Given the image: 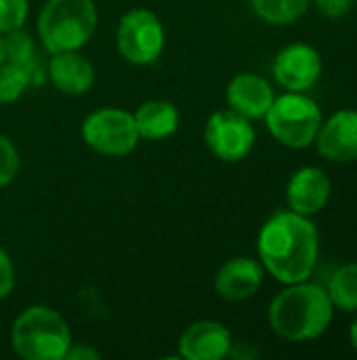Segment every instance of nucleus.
<instances>
[{"label":"nucleus","mask_w":357,"mask_h":360,"mask_svg":"<svg viewBox=\"0 0 357 360\" xmlns=\"http://www.w3.org/2000/svg\"><path fill=\"white\" fill-rule=\"evenodd\" d=\"M322 76V57L307 42H292L278 51L274 59V78L286 91H309Z\"/></svg>","instance_id":"nucleus-9"},{"label":"nucleus","mask_w":357,"mask_h":360,"mask_svg":"<svg viewBox=\"0 0 357 360\" xmlns=\"http://www.w3.org/2000/svg\"><path fill=\"white\" fill-rule=\"evenodd\" d=\"M322 120L318 101L299 91H288L276 97L265 114V124L271 137L290 150L309 148L316 141Z\"/></svg>","instance_id":"nucleus-5"},{"label":"nucleus","mask_w":357,"mask_h":360,"mask_svg":"<svg viewBox=\"0 0 357 360\" xmlns=\"http://www.w3.org/2000/svg\"><path fill=\"white\" fill-rule=\"evenodd\" d=\"M135 124L141 139L162 141L179 129V110L175 103L164 99H149L137 108Z\"/></svg>","instance_id":"nucleus-16"},{"label":"nucleus","mask_w":357,"mask_h":360,"mask_svg":"<svg viewBox=\"0 0 357 360\" xmlns=\"http://www.w3.org/2000/svg\"><path fill=\"white\" fill-rule=\"evenodd\" d=\"M166 44V32L160 17L143 6L130 8L120 17L116 30L118 53L133 65L154 63Z\"/></svg>","instance_id":"nucleus-6"},{"label":"nucleus","mask_w":357,"mask_h":360,"mask_svg":"<svg viewBox=\"0 0 357 360\" xmlns=\"http://www.w3.org/2000/svg\"><path fill=\"white\" fill-rule=\"evenodd\" d=\"M46 74L53 86L67 97L86 95L95 84V68L80 51L53 53Z\"/></svg>","instance_id":"nucleus-15"},{"label":"nucleus","mask_w":357,"mask_h":360,"mask_svg":"<svg viewBox=\"0 0 357 360\" xmlns=\"http://www.w3.org/2000/svg\"><path fill=\"white\" fill-rule=\"evenodd\" d=\"M311 0H250L255 15L269 25H288L303 17Z\"/></svg>","instance_id":"nucleus-18"},{"label":"nucleus","mask_w":357,"mask_h":360,"mask_svg":"<svg viewBox=\"0 0 357 360\" xmlns=\"http://www.w3.org/2000/svg\"><path fill=\"white\" fill-rule=\"evenodd\" d=\"M328 297L335 306V310L343 312H357V262L345 264L337 268L328 281Z\"/></svg>","instance_id":"nucleus-17"},{"label":"nucleus","mask_w":357,"mask_h":360,"mask_svg":"<svg viewBox=\"0 0 357 360\" xmlns=\"http://www.w3.org/2000/svg\"><path fill=\"white\" fill-rule=\"evenodd\" d=\"M95 0H46L38 15V38L53 53L80 51L97 27Z\"/></svg>","instance_id":"nucleus-4"},{"label":"nucleus","mask_w":357,"mask_h":360,"mask_svg":"<svg viewBox=\"0 0 357 360\" xmlns=\"http://www.w3.org/2000/svg\"><path fill=\"white\" fill-rule=\"evenodd\" d=\"M34 63L29 65H19L13 61H2L0 63V105L17 101L29 84H34Z\"/></svg>","instance_id":"nucleus-19"},{"label":"nucleus","mask_w":357,"mask_h":360,"mask_svg":"<svg viewBox=\"0 0 357 360\" xmlns=\"http://www.w3.org/2000/svg\"><path fill=\"white\" fill-rule=\"evenodd\" d=\"M332 194V181L328 173L320 167H301L292 173L286 186V202L288 209L311 217L326 209Z\"/></svg>","instance_id":"nucleus-11"},{"label":"nucleus","mask_w":357,"mask_h":360,"mask_svg":"<svg viewBox=\"0 0 357 360\" xmlns=\"http://www.w3.org/2000/svg\"><path fill=\"white\" fill-rule=\"evenodd\" d=\"M72 344L69 325L50 306L25 308L11 327V346L23 360H65Z\"/></svg>","instance_id":"nucleus-3"},{"label":"nucleus","mask_w":357,"mask_h":360,"mask_svg":"<svg viewBox=\"0 0 357 360\" xmlns=\"http://www.w3.org/2000/svg\"><path fill=\"white\" fill-rule=\"evenodd\" d=\"M225 99L229 110L242 114L248 120H257L265 118L269 105L276 99V93L263 76L252 72H240L229 80Z\"/></svg>","instance_id":"nucleus-14"},{"label":"nucleus","mask_w":357,"mask_h":360,"mask_svg":"<svg viewBox=\"0 0 357 360\" xmlns=\"http://www.w3.org/2000/svg\"><path fill=\"white\" fill-rule=\"evenodd\" d=\"M335 319V306L322 285L303 281L286 285L267 312L271 331L286 342H311L322 338Z\"/></svg>","instance_id":"nucleus-2"},{"label":"nucleus","mask_w":357,"mask_h":360,"mask_svg":"<svg viewBox=\"0 0 357 360\" xmlns=\"http://www.w3.org/2000/svg\"><path fill=\"white\" fill-rule=\"evenodd\" d=\"M263 278L265 268L259 259L231 257L219 268L215 276V291L227 302H246L259 293Z\"/></svg>","instance_id":"nucleus-13"},{"label":"nucleus","mask_w":357,"mask_h":360,"mask_svg":"<svg viewBox=\"0 0 357 360\" xmlns=\"http://www.w3.org/2000/svg\"><path fill=\"white\" fill-rule=\"evenodd\" d=\"M234 338L223 323L196 321L179 338V356L185 360H221L229 356Z\"/></svg>","instance_id":"nucleus-12"},{"label":"nucleus","mask_w":357,"mask_h":360,"mask_svg":"<svg viewBox=\"0 0 357 360\" xmlns=\"http://www.w3.org/2000/svg\"><path fill=\"white\" fill-rule=\"evenodd\" d=\"M318 152L328 162L349 165L357 160V110H339L322 120L316 135Z\"/></svg>","instance_id":"nucleus-10"},{"label":"nucleus","mask_w":357,"mask_h":360,"mask_svg":"<svg viewBox=\"0 0 357 360\" xmlns=\"http://www.w3.org/2000/svg\"><path fill=\"white\" fill-rule=\"evenodd\" d=\"M6 61V55H4V34L0 32V63Z\"/></svg>","instance_id":"nucleus-27"},{"label":"nucleus","mask_w":357,"mask_h":360,"mask_svg":"<svg viewBox=\"0 0 357 360\" xmlns=\"http://www.w3.org/2000/svg\"><path fill=\"white\" fill-rule=\"evenodd\" d=\"M4 55L6 61L19 63V65H29L36 61V49H34V38L27 34L23 27L11 30L4 34Z\"/></svg>","instance_id":"nucleus-20"},{"label":"nucleus","mask_w":357,"mask_h":360,"mask_svg":"<svg viewBox=\"0 0 357 360\" xmlns=\"http://www.w3.org/2000/svg\"><path fill=\"white\" fill-rule=\"evenodd\" d=\"M257 141L255 127L234 110L213 112L204 124V143L210 154L223 162L244 160Z\"/></svg>","instance_id":"nucleus-8"},{"label":"nucleus","mask_w":357,"mask_h":360,"mask_svg":"<svg viewBox=\"0 0 357 360\" xmlns=\"http://www.w3.org/2000/svg\"><path fill=\"white\" fill-rule=\"evenodd\" d=\"M259 262L265 274L282 285L309 281L320 257V234L314 221L295 211L274 213L257 238Z\"/></svg>","instance_id":"nucleus-1"},{"label":"nucleus","mask_w":357,"mask_h":360,"mask_svg":"<svg viewBox=\"0 0 357 360\" xmlns=\"http://www.w3.org/2000/svg\"><path fill=\"white\" fill-rule=\"evenodd\" d=\"M101 359V354L95 350V348H90V346H82V344H78V346H69V350H67V354H65V360H97Z\"/></svg>","instance_id":"nucleus-25"},{"label":"nucleus","mask_w":357,"mask_h":360,"mask_svg":"<svg viewBox=\"0 0 357 360\" xmlns=\"http://www.w3.org/2000/svg\"><path fill=\"white\" fill-rule=\"evenodd\" d=\"M349 342H351L353 350L357 352V312H356V319H353V323H351V327H349Z\"/></svg>","instance_id":"nucleus-26"},{"label":"nucleus","mask_w":357,"mask_h":360,"mask_svg":"<svg viewBox=\"0 0 357 360\" xmlns=\"http://www.w3.org/2000/svg\"><path fill=\"white\" fill-rule=\"evenodd\" d=\"M15 289V264L11 255L0 247V300L8 297Z\"/></svg>","instance_id":"nucleus-23"},{"label":"nucleus","mask_w":357,"mask_h":360,"mask_svg":"<svg viewBox=\"0 0 357 360\" xmlns=\"http://www.w3.org/2000/svg\"><path fill=\"white\" fill-rule=\"evenodd\" d=\"M84 143L101 156H128L139 143L135 116L120 108H101L88 114L80 127Z\"/></svg>","instance_id":"nucleus-7"},{"label":"nucleus","mask_w":357,"mask_h":360,"mask_svg":"<svg viewBox=\"0 0 357 360\" xmlns=\"http://www.w3.org/2000/svg\"><path fill=\"white\" fill-rule=\"evenodd\" d=\"M29 15V0H0V32L23 27Z\"/></svg>","instance_id":"nucleus-22"},{"label":"nucleus","mask_w":357,"mask_h":360,"mask_svg":"<svg viewBox=\"0 0 357 360\" xmlns=\"http://www.w3.org/2000/svg\"><path fill=\"white\" fill-rule=\"evenodd\" d=\"M19 169H21L19 150L6 135H0V188L11 186L17 179Z\"/></svg>","instance_id":"nucleus-21"},{"label":"nucleus","mask_w":357,"mask_h":360,"mask_svg":"<svg viewBox=\"0 0 357 360\" xmlns=\"http://www.w3.org/2000/svg\"><path fill=\"white\" fill-rule=\"evenodd\" d=\"M314 2H316L318 11L324 17H328V19L343 17L351 8V4H353V0H314Z\"/></svg>","instance_id":"nucleus-24"}]
</instances>
